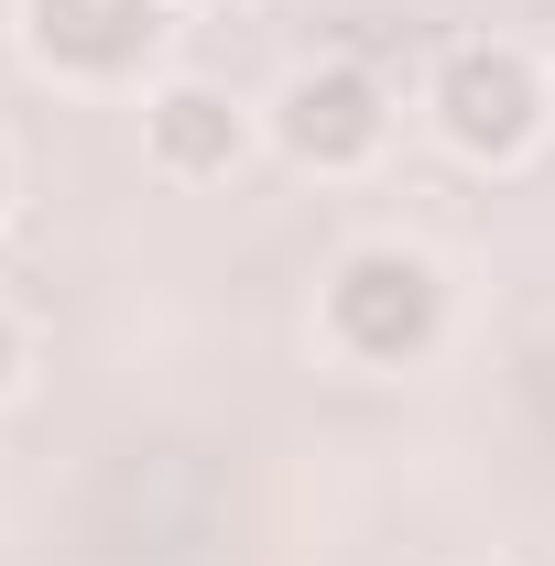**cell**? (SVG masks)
Listing matches in <instances>:
<instances>
[{
    "label": "cell",
    "mask_w": 555,
    "mask_h": 566,
    "mask_svg": "<svg viewBox=\"0 0 555 566\" xmlns=\"http://www.w3.org/2000/svg\"><path fill=\"white\" fill-rule=\"evenodd\" d=\"M164 33V0H33V44L76 76H121L153 55Z\"/></svg>",
    "instance_id": "cell-3"
},
{
    "label": "cell",
    "mask_w": 555,
    "mask_h": 566,
    "mask_svg": "<svg viewBox=\"0 0 555 566\" xmlns=\"http://www.w3.org/2000/svg\"><path fill=\"white\" fill-rule=\"evenodd\" d=\"M153 153H164L175 175H229V164H240V109H229L218 87H164V98H153Z\"/></svg>",
    "instance_id": "cell-5"
},
{
    "label": "cell",
    "mask_w": 555,
    "mask_h": 566,
    "mask_svg": "<svg viewBox=\"0 0 555 566\" xmlns=\"http://www.w3.org/2000/svg\"><path fill=\"white\" fill-rule=\"evenodd\" d=\"M381 142V87L359 66H316L283 87V153H305V164H359Z\"/></svg>",
    "instance_id": "cell-4"
},
{
    "label": "cell",
    "mask_w": 555,
    "mask_h": 566,
    "mask_svg": "<svg viewBox=\"0 0 555 566\" xmlns=\"http://www.w3.org/2000/svg\"><path fill=\"white\" fill-rule=\"evenodd\" d=\"M11 359H22V338H11V327H0V381H11Z\"/></svg>",
    "instance_id": "cell-6"
},
{
    "label": "cell",
    "mask_w": 555,
    "mask_h": 566,
    "mask_svg": "<svg viewBox=\"0 0 555 566\" xmlns=\"http://www.w3.org/2000/svg\"><path fill=\"white\" fill-rule=\"evenodd\" d=\"M0 197H11V164H0Z\"/></svg>",
    "instance_id": "cell-7"
},
{
    "label": "cell",
    "mask_w": 555,
    "mask_h": 566,
    "mask_svg": "<svg viewBox=\"0 0 555 566\" xmlns=\"http://www.w3.org/2000/svg\"><path fill=\"white\" fill-rule=\"evenodd\" d=\"M436 120H447V142L458 153H523L534 142V120H545V87H534V66L512 55V44H458L447 66H436Z\"/></svg>",
    "instance_id": "cell-2"
},
{
    "label": "cell",
    "mask_w": 555,
    "mask_h": 566,
    "mask_svg": "<svg viewBox=\"0 0 555 566\" xmlns=\"http://www.w3.org/2000/svg\"><path fill=\"white\" fill-rule=\"evenodd\" d=\"M436 273H425L415 251H348L338 283H327V338H338L348 359H415L425 338H436Z\"/></svg>",
    "instance_id": "cell-1"
}]
</instances>
